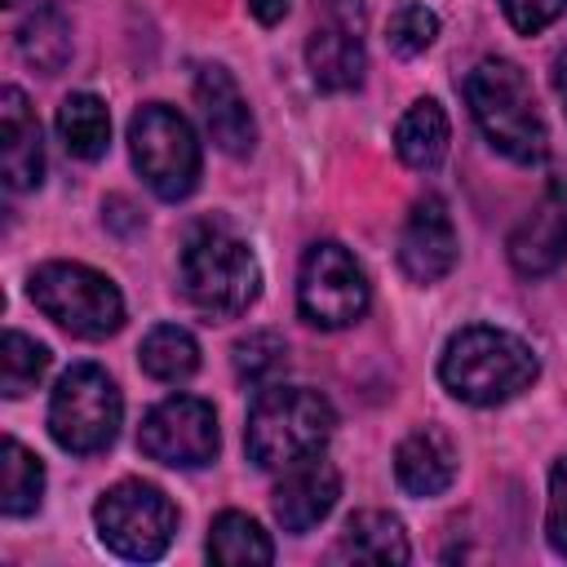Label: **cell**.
I'll return each instance as SVG.
<instances>
[{
	"instance_id": "obj_1",
	"label": "cell",
	"mask_w": 567,
	"mask_h": 567,
	"mask_svg": "<svg viewBox=\"0 0 567 567\" xmlns=\"http://www.w3.org/2000/svg\"><path fill=\"white\" fill-rule=\"evenodd\" d=\"M182 292L204 319H239L261 292L257 252L221 221H195L177 257Z\"/></svg>"
},
{
	"instance_id": "obj_2",
	"label": "cell",
	"mask_w": 567,
	"mask_h": 567,
	"mask_svg": "<svg viewBox=\"0 0 567 567\" xmlns=\"http://www.w3.org/2000/svg\"><path fill=\"white\" fill-rule=\"evenodd\" d=\"M536 377H540V359L532 354V346L487 323H470L452 332L439 359V381L447 385V394L474 408H496L523 394Z\"/></svg>"
},
{
	"instance_id": "obj_3",
	"label": "cell",
	"mask_w": 567,
	"mask_h": 567,
	"mask_svg": "<svg viewBox=\"0 0 567 567\" xmlns=\"http://www.w3.org/2000/svg\"><path fill=\"white\" fill-rule=\"evenodd\" d=\"M337 412L319 390L306 385H266L257 390L244 425V447L257 470H288L332 439Z\"/></svg>"
},
{
	"instance_id": "obj_4",
	"label": "cell",
	"mask_w": 567,
	"mask_h": 567,
	"mask_svg": "<svg viewBox=\"0 0 567 567\" xmlns=\"http://www.w3.org/2000/svg\"><path fill=\"white\" fill-rule=\"evenodd\" d=\"M465 102L483 137L514 164H540L545 159V120L536 111L532 84L518 62L509 58H483L465 75Z\"/></svg>"
},
{
	"instance_id": "obj_5",
	"label": "cell",
	"mask_w": 567,
	"mask_h": 567,
	"mask_svg": "<svg viewBox=\"0 0 567 567\" xmlns=\"http://www.w3.org/2000/svg\"><path fill=\"white\" fill-rule=\"evenodd\" d=\"M120 416H124V399L97 363H75L58 377L49 399V434L58 447L75 456L106 452L120 434Z\"/></svg>"
},
{
	"instance_id": "obj_6",
	"label": "cell",
	"mask_w": 567,
	"mask_h": 567,
	"mask_svg": "<svg viewBox=\"0 0 567 567\" xmlns=\"http://www.w3.org/2000/svg\"><path fill=\"white\" fill-rule=\"evenodd\" d=\"M31 301L71 337H111L124 323V297L120 288L80 261H49L31 275Z\"/></svg>"
},
{
	"instance_id": "obj_7",
	"label": "cell",
	"mask_w": 567,
	"mask_h": 567,
	"mask_svg": "<svg viewBox=\"0 0 567 567\" xmlns=\"http://www.w3.org/2000/svg\"><path fill=\"white\" fill-rule=\"evenodd\" d=\"M128 151L142 182L159 199H186L199 186V142L195 128L164 102H146L128 120Z\"/></svg>"
},
{
	"instance_id": "obj_8",
	"label": "cell",
	"mask_w": 567,
	"mask_h": 567,
	"mask_svg": "<svg viewBox=\"0 0 567 567\" xmlns=\"http://www.w3.org/2000/svg\"><path fill=\"white\" fill-rule=\"evenodd\" d=\"M93 523H97V536L111 554L133 558V563H151L173 545L177 509L155 483L124 478L111 492H102V501L93 505Z\"/></svg>"
},
{
	"instance_id": "obj_9",
	"label": "cell",
	"mask_w": 567,
	"mask_h": 567,
	"mask_svg": "<svg viewBox=\"0 0 567 567\" xmlns=\"http://www.w3.org/2000/svg\"><path fill=\"white\" fill-rule=\"evenodd\" d=\"M372 301L363 266L332 239L310 244L297 275V310L315 328H350Z\"/></svg>"
},
{
	"instance_id": "obj_10",
	"label": "cell",
	"mask_w": 567,
	"mask_h": 567,
	"mask_svg": "<svg viewBox=\"0 0 567 567\" xmlns=\"http://www.w3.org/2000/svg\"><path fill=\"white\" fill-rule=\"evenodd\" d=\"M217 443H221L217 412H213V403H204L195 394H173V399L155 403L137 430V447L151 461L173 465V470L208 465L217 456Z\"/></svg>"
},
{
	"instance_id": "obj_11",
	"label": "cell",
	"mask_w": 567,
	"mask_h": 567,
	"mask_svg": "<svg viewBox=\"0 0 567 567\" xmlns=\"http://www.w3.org/2000/svg\"><path fill=\"white\" fill-rule=\"evenodd\" d=\"M567 257V168H558L536 208L509 235V266L527 279L558 270Z\"/></svg>"
},
{
	"instance_id": "obj_12",
	"label": "cell",
	"mask_w": 567,
	"mask_h": 567,
	"mask_svg": "<svg viewBox=\"0 0 567 567\" xmlns=\"http://www.w3.org/2000/svg\"><path fill=\"white\" fill-rule=\"evenodd\" d=\"M456 230L452 213L439 195H421L399 230V266L412 284H439L456 266Z\"/></svg>"
},
{
	"instance_id": "obj_13",
	"label": "cell",
	"mask_w": 567,
	"mask_h": 567,
	"mask_svg": "<svg viewBox=\"0 0 567 567\" xmlns=\"http://www.w3.org/2000/svg\"><path fill=\"white\" fill-rule=\"evenodd\" d=\"M337 496H341V474H337L332 461H323L315 452V456L284 470V478L270 492V509H275V523L284 532L301 536V532H310L315 523H323L332 514Z\"/></svg>"
},
{
	"instance_id": "obj_14",
	"label": "cell",
	"mask_w": 567,
	"mask_h": 567,
	"mask_svg": "<svg viewBox=\"0 0 567 567\" xmlns=\"http://www.w3.org/2000/svg\"><path fill=\"white\" fill-rule=\"evenodd\" d=\"M0 173L9 190H35L44 177V142L40 120L22 89L0 93Z\"/></svg>"
},
{
	"instance_id": "obj_15",
	"label": "cell",
	"mask_w": 567,
	"mask_h": 567,
	"mask_svg": "<svg viewBox=\"0 0 567 567\" xmlns=\"http://www.w3.org/2000/svg\"><path fill=\"white\" fill-rule=\"evenodd\" d=\"M195 102H199V115H204L213 142L226 155H248L252 151L257 124H252V111H248V102H244V93H239V84L230 80L226 66H199Z\"/></svg>"
},
{
	"instance_id": "obj_16",
	"label": "cell",
	"mask_w": 567,
	"mask_h": 567,
	"mask_svg": "<svg viewBox=\"0 0 567 567\" xmlns=\"http://www.w3.org/2000/svg\"><path fill=\"white\" fill-rule=\"evenodd\" d=\"M363 27L354 22H341V18H328L323 27L310 31L306 40V66L315 75V84L323 93H350L363 84V40H359Z\"/></svg>"
},
{
	"instance_id": "obj_17",
	"label": "cell",
	"mask_w": 567,
	"mask_h": 567,
	"mask_svg": "<svg viewBox=\"0 0 567 567\" xmlns=\"http://www.w3.org/2000/svg\"><path fill=\"white\" fill-rule=\"evenodd\" d=\"M394 478L408 496H439L456 478V447L443 430L421 425L394 447Z\"/></svg>"
},
{
	"instance_id": "obj_18",
	"label": "cell",
	"mask_w": 567,
	"mask_h": 567,
	"mask_svg": "<svg viewBox=\"0 0 567 567\" xmlns=\"http://www.w3.org/2000/svg\"><path fill=\"white\" fill-rule=\"evenodd\" d=\"M332 558H346V563H408L412 545H408V532L394 514L359 509V514L346 518Z\"/></svg>"
},
{
	"instance_id": "obj_19",
	"label": "cell",
	"mask_w": 567,
	"mask_h": 567,
	"mask_svg": "<svg viewBox=\"0 0 567 567\" xmlns=\"http://www.w3.org/2000/svg\"><path fill=\"white\" fill-rule=\"evenodd\" d=\"M447 142H452V128H447V115H443V106H439L434 97L412 102L408 115H403L399 128H394V151H399V159H403L408 168H416V173L439 168L443 155H447Z\"/></svg>"
},
{
	"instance_id": "obj_20",
	"label": "cell",
	"mask_w": 567,
	"mask_h": 567,
	"mask_svg": "<svg viewBox=\"0 0 567 567\" xmlns=\"http://www.w3.org/2000/svg\"><path fill=\"white\" fill-rule=\"evenodd\" d=\"M58 137L75 159H102L111 146V115L97 93H71L58 106Z\"/></svg>"
},
{
	"instance_id": "obj_21",
	"label": "cell",
	"mask_w": 567,
	"mask_h": 567,
	"mask_svg": "<svg viewBox=\"0 0 567 567\" xmlns=\"http://www.w3.org/2000/svg\"><path fill=\"white\" fill-rule=\"evenodd\" d=\"M18 53L27 66H35L40 75H58L71 62V22L62 18V9L40 4L22 27H18Z\"/></svg>"
},
{
	"instance_id": "obj_22",
	"label": "cell",
	"mask_w": 567,
	"mask_h": 567,
	"mask_svg": "<svg viewBox=\"0 0 567 567\" xmlns=\"http://www.w3.org/2000/svg\"><path fill=\"white\" fill-rule=\"evenodd\" d=\"M208 558L213 563H226V567H239V563H270L275 558V545L270 536L261 532L257 518L239 514V509H226L213 518L208 527Z\"/></svg>"
},
{
	"instance_id": "obj_23",
	"label": "cell",
	"mask_w": 567,
	"mask_h": 567,
	"mask_svg": "<svg viewBox=\"0 0 567 567\" xmlns=\"http://www.w3.org/2000/svg\"><path fill=\"white\" fill-rule=\"evenodd\" d=\"M137 359H142V372L155 377V381H186L199 368V346H195V337L186 328L159 323V328L146 332Z\"/></svg>"
},
{
	"instance_id": "obj_24",
	"label": "cell",
	"mask_w": 567,
	"mask_h": 567,
	"mask_svg": "<svg viewBox=\"0 0 567 567\" xmlns=\"http://www.w3.org/2000/svg\"><path fill=\"white\" fill-rule=\"evenodd\" d=\"M44 496V465L35 452H27L18 439H4V478H0V509L9 518H22L40 509Z\"/></svg>"
},
{
	"instance_id": "obj_25",
	"label": "cell",
	"mask_w": 567,
	"mask_h": 567,
	"mask_svg": "<svg viewBox=\"0 0 567 567\" xmlns=\"http://www.w3.org/2000/svg\"><path fill=\"white\" fill-rule=\"evenodd\" d=\"M44 372H49V346H40L35 337L9 328V332H4V346H0V390H4L9 399H18V394H27Z\"/></svg>"
},
{
	"instance_id": "obj_26",
	"label": "cell",
	"mask_w": 567,
	"mask_h": 567,
	"mask_svg": "<svg viewBox=\"0 0 567 567\" xmlns=\"http://www.w3.org/2000/svg\"><path fill=\"white\" fill-rule=\"evenodd\" d=\"M288 368V346L279 332H248L235 341V377L252 390H266L275 385V377Z\"/></svg>"
},
{
	"instance_id": "obj_27",
	"label": "cell",
	"mask_w": 567,
	"mask_h": 567,
	"mask_svg": "<svg viewBox=\"0 0 567 567\" xmlns=\"http://www.w3.org/2000/svg\"><path fill=\"white\" fill-rule=\"evenodd\" d=\"M434 35H439V18H434V9L408 0V4L394 9V18H390V35H385V40H390L394 53L416 58V53H425V49L434 44Z\"/></svg>"
},
{
	"instance_id": "obj_28",
	"label": "cell",
	"mask_w": 567,
	"mask_h": 567,
	"mask_svg": "<svg viewBox=\"0 0 567 567\" xmlns=\"http://www.w3.org/2000/svg\"><path fill=\"white\" fill-rule=\"evenodd\" d=\"M545 536L549 549L567 558V456L549 470V509H545Z\"/></svg>"
},
{
	"instance_id": "obj_29",
	"label": "cell",
	"mask_w": 567,
	"mask_h": 567,
	"mask_svg": "<svg viewBox=\"0 0 567 567\" xmlns=\"http://www.w3.org/2000/svg\"><path fill=\"white\" fill-rule=\"evenodd\" d=\"M501 9H505V18H509L514 31L536 35V31H545L567 9V0H501Z\"/></svg>"
},
{
	"instance_id": "obj_30",
	"label": "cell",
	"mask_w": 567,
	"mask_h": 567,
	"mask_svg": "<svg viewBox=\"0 0 567 567\" xmlns=\"http://www.w3.org/2000/svg\"><path fill=\"white\" fill-rule=\"evenodd\" d=\"M288 4H292V0H248L252 18H257L261 27H275V22H284V18H288Z\"/></svg>"
},
{
	"instance_id": "obj_31",
	"label": "cell",
	"mask_w": 567,
	"mask_h": 567,
	"mask_svg": "<svg viewBox=\"0 0 567 567\" xmlns=\"http://www.w3.org/2000/svg\"><path fill=\"white\" fill-rule=\"evenodd\" d=\"M554 89H558L563 111H567V44H563V49H558V58H554Z\"/></svg>"
},
{
	"instance_id": "obj_32",
	"label": "cell",
	"mask_w": 567,
	"mask_h": 567,
	"mask_svg": "<svg viewBox=\"0 0 567 567\" xmlns=\"http://www.w3.org/2000/svg\"><path fill=\"white\" fill-rule=\"evenodd\" d=\"M4 4H13V0H4Z\"/></svg>"
}]
</instances>
